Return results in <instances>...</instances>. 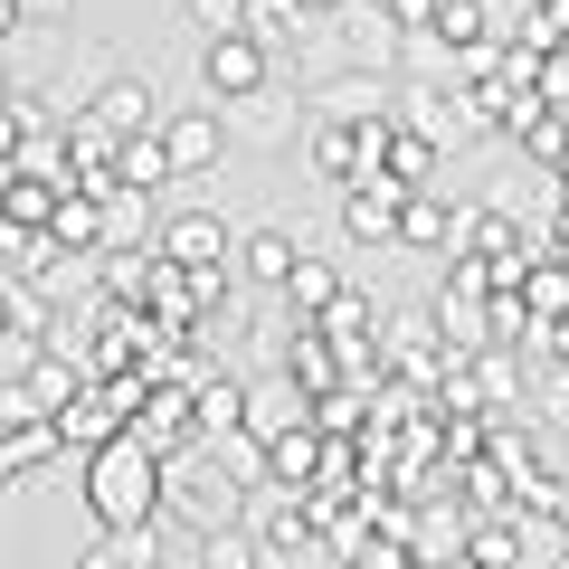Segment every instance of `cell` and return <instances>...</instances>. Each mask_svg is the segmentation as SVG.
Returning a JSON list of instances; mask_svg holds the SVG:
<instances>
[{
  "label": "cell",
  "instance_id": "12",
  "mask_svg": "<svg viewBox=\"0 0 569 569\" xmlns=\"http://www.w3.org/2000/svg\"><path fill=\"white\" fill-rule=\"evenodd\" d=\"M295 257H305V238H295V228H247L228 266H238V284H247V295H284Z\"/></svg>",
  "mask_w": 569,
  "mask_h": 569
},
{
  "label": "cell",
  "instance_id": "20",
  "mask_svg": "<svg viewBox=\"0 0 569 569\" xmlns=\"http://www.w3.org/2000/svg\"><path fill=\"white\" fill-rule=\"evenodd\" d=\"M48 247H58V257H104V200L67 190V200H58V219H48Z\"/></svg>",
  "mask_w": 569,
  "mask_h": 569
},
{
  "label": "cell",
  "instance_id": "3",
  "mask_svg": "<svg viewBox=\"0 0 569 569\" xmlns=\"http://www.w3.org/2000/svg\"><path fill=\"white\" fill-rule=\"evenodd\" d=\"M380 142H389V123H323V114H305V162H313V181H332V190L370 181V171H380Z\"/></svg>",
  "mask_w": 569,
  "mask_h": 569
},
{
  "label": "cell",
  "instance_id": "11",
  "mask_svg": "<svg viewBox=\"0 0 569 569\" xmlns=\"http://www.w3.org/2000/svg\"><path fill=\"white\" fill-rule=\"evenodd\" d=\"M276 361H284V380L305 389V399H332V389H342V361H332L323 323H295V313H284V342H276Z\"/></svg>",
  "mask_w": 569,
  "mask_h": 569
},
{
  "label": "cell",
  "instance_id": "16",
  "mask_svg": "<svg viewBox=\"0 0 569 569\" xmlns=\"http://www.w3.org/2000/svg\"><path fill=\"white\" fill-rule=\"evenodd\" d=\"M342 284H351L342 266H332V257H313V247H305V257H295V276H284V313H295V323H323Z\"/></svg>",
  "mask_w": 569,
  "mask_h": 569
},
{
  "label": "cell",
  "instance_id": "26",
  "mask_svg": "<svg viewBox=\"0 0 569 569\" xmlns=\"http://www.w3.org/2000/svg\"><path fill=\"white\" fill-rule=\"evenodd\" d=\"M152 200H133V190H123V200H104V257H123V247H152Z\"/></svg>",
  "mask_w": 569,
  "mask_h": 569
},
{
  "label": "cell",
  "instance_id": "13",
  "mask_svg": "<svg viewBox=\"0 0 569 569\" xmlns=\"http://www.w3.org/2000/svg\"><path fill=\"white\" fill-rule=\"evenodd\" d=\"M190 427H200V447H228L247 427V380L238 370H200L190 380Z\"/></svg>",
  "mask_w": 569,
  "mask_h": 569
},
{
  "label": "cell",
  "instance_id": "33",
  "mask_svg": "<svg viewBox=\"0 0 569 569\" xmlns=\"http://www.w3.org/2000/svg\"><path fill=\"white\" fill-rule=\"evenodd\" d=\"M10 323H20V295H10V284H0V332H10Z\"/></svg>",
  "mask_w": 569,
  "mask_h": 569
},
{
  "label": "cell",
  "instance_id": "2",
  "mask_svg": "<svg viewBox=\"0 0 569 569\" xmlns=\"http://www.w3.org/2000/svg\"><path fill=\"white\" fill-rule=\"evenodd\" d=\"M162 512H181L190 541H200V531H228L238 522V485L219 475L209 447H181V456H162Z\"/></svg>",
  "mask_w": 569,
  "mask_h": 569
},
{
  "label": "cell",
  "instance_id": "31",
  "mask_svg": "<svg viewBox=\"0 0 569 569\" xmlns=\"http://www.w3.org/2000/svg\"><path fill=\"white\" fill-rule=\"evenodd\" d=\"M295 10H305V20H342L351 0H295Z\"/></svg>",
  "mask_w": 569,
  "mask_h": 569
},
{
  "label": "cell",
  "instance_id": "10",
  "mask_svg": "<svg viewBox=\"0 0 569 569\" xmlns=\"http://www.w3.org/2000/svg\"><path fill=\"white\" fill-rule=\"evenodd\" d=\"M399 209H408V190H389L380 171H370V181L342 190V238L351 247H399Z\"/></svg>",
  "mask_w": 569,
  "mask_h": 569
},
{
  "label": "cell",
  "instance_id": "4",
  "mask_svg": "<svg viewBox=\"0 0 569 569\" xmlns=\"http://www.w3.org/2000/svg\"><path fill=\"white\" fill-rule=\"evenodd\" d=\"M152 257H162V266H181V276H209V266H228V257H238V228H228L219 209H181V219H162V228H152Z\"/></svg>",
  "mask_w": 569,
  "mask_h": 569
},
{
  "label": "cell",
  "instance_id": "19",
  "mask_svg": "<svg viewBox=\"0 0 569 569\" xmlns=\"http://www.w3.org/2000/svg\"><path fill=\"white\" fill-rule=\"evenodd\" d=\"M114 190H133V200H152V190H171V152H162V123L133 142H114Z\"/></svg>",
  "mask_w": 569,
  "mask_h": 569
},
{
  "label": "cell",
  "instance_id": "6",
  "mask_svg": "<svg viewBox=\"0 0 569 569\" xmlns=\"http://www.w3.org/2000/svg\"><path fill=\"white\" fill-rule=\"evenodd\" d=\"M123 427H133L152 456L200 447V427H190V380H142V399H133V418H123Z\"/></svg>",
  "mask_w": 569,
  "mask_h": 569
},
{
  "label": "cell",
  "instance_id": "21",
  "mask_svg": "<svg viewBox=\"0 0 569 569\" xmlns=\"http://www.w3.org/2000/svg\"><path fill=\"white\" fill-rule=\"evenodd\" d=\"M512 305H522V323H569V266L531 257L522 284H512Z\"/></svg>",
  "mask_w": 569,
  "mask_h": 569
},
{
  "label": "cell",
  "instance_id": "9",
  "mask_svg": "<svg viewBox=\"0 0 569 569\" xmlns=\"http://www.w3.org/2000/svg\"><path fill=\"white\" fill-rule=\"evenodd\" d=\"M86 123H96V133H114V142L152 133V123H162V114H152V77H142V67L123 77V67H114V77L96 86V104H86Z\"/></svg>",
  "mask_w": 569,
  "mask_h": 569
},
{
  "label": "cell",
  "instance_id": "1",
  "mask_svg": "<svg viewBox=\"0 0 569 569\" xmlns=\"http://www.w3.org/2000/svg\"><path fill=\"white\" fill-rule=\"evenodd\" d=\"M86 512H96V531H142V522H162V456L142 447L133 427H123L114 447L86 456Z\"/></svg>",
  "mask_w": 569,
  "mask_h": 569
},
{
  "label": "cell",
  "instance_id": "17",
  "mask_svg": "<svg viewBox=\"0 0 569 569\" xmlns=\"http://www.w3.org/2000/svg\"><path fill=\"white\" fill-rule=\"evenodd\" d=\"M380 181L408 190V200H418V190H437V142H418L399 114H389V142H380Z\"/></svg>",
  "mask_w": 569,
  "mask_h": 569
},
{
  "label": "cell",
  "instance_id": "15",
  "mask_svg": "<svg viewBox=\"0 0 569 569\" xmlns=\"http://www.w3.org/2000/svg\"><path fill=\"white\" fill-rule=\"evenodd\" d=\"M219 123H228V133H247V142H284V133H305V104L266 86V96H238V104H219Z\"/></svg>",
  "mask_w": 569,
  "mask_h": 569
},
{
  "label": "cell",
  "instance_id": "28",
  "mask_svg": "<svg viewBox=\"0 0 569 569\" xmlns=\"http://www.w3.org/2000/svg\"><path fill=\"white\" fill-rule=\"evenodd\" d=\"M190 550H200V569H257V541H247L238 522H228V531H200Z\"/></svg>",
  "mask_w": 569,
  "mask_h": 569
},
{
  "label": "cell",
  "instance_id": "36",
  "mask_svg": "<svg viewBox=\"0 0 569 569\" xmlns=\"http://www.w3.org/2000/svg\"><path fill=\"white\" fill-rule=\"evenodd\" d=\"M560 485H569V456H560Z\"/></svg>",
  "mask_w": 569,
  "mask_h": 569
},
{
  "label": "cell",
  "instance_id": "5",
  "mask_svg": "<svg viewBox=\"0 0 569 569\" xmlns=\"http://www.w3.org/2000/svg\"><path fill=\"white\" fill-rule=\"evenodd\" d=\"M200 86H209V104L266 96V86H276V58H266L247 29H228V39H200Z\"/></svg>",
  "mask_w": 569,
  "mask_h": 569
},
{
  "label": "cell",
  "instance_id": "18",
  "mask_svg": "<svg viewBox=\"0 0 569 569\" xmlns=\"http://www.w3.org/2000/svg\"><path fill=\"white\" fill-rule=\"evenodd\" d=\"M284 427H313V399H305V389H295V380L276 370L266 389H247V437H266V447H276Z\"/></svg>",
  "mask_w": 569,
  "mask_h": 569
},
{
  "label": "cell",
  "instance_id": "22",
  "mask_svg": "<svg viewBox=\"0 0 569 569\" xmlns=\"http://www.w3.org/2000/svg\"><path fill=\"white\" fill-rule=\"evenodd\" d=\"M77 569H162V522H142V531H104V541L86 550Z\"/></svg>",
  "mask_w": 569,
  "mask_h": 569
},
{
  "label": "cell",
  "instance_id": "27",
  "mask_svg": "<svg viewBox=\"0 0 569 569\" xmlns=\"http://www.w3.org/2000/svg\"><path fill=\"white\" fill-rule=\"evenodd\" d=\"M209 456H219V475H228V485H276V466H266V437H247V427H238V437H228V447H209Z\"/></svg>",
  "mask_w": 569,
  "mask_h": 569
},
{
  "label": "cell",
  "instance_id": "7",
  "mask_svg": "<svg viewBox=\"0 0 569 569\" xmlns=\"http://www.w3.org/2000/svg\"><path fill=\"white\" fill-rule=\"evenodd\" d=\"M399 123L418 142H437V162H447L456 142H475V104H466V86H418V96H399Z\"/></svg>",
  "mask_w": 569,
  "mask_h": 569
},
{
  "label": "cell",
  "instance_id": "35",
  "mask_svg": "<svg viewBox=\"0 0 569 569\" xmlns=\"http://www.w3.org/2000/svg\"><path fill=\"white\" fill-rule=\"evenodd\" d=\"M560 456H569V427H560Z\"/></svg>",
  "mask_w": 569,
  "mask_h": 569
},
{
  "label": "cell",
  "instance_id": "37",
  "mask_svg": "<svg viewBox=\"0 0 569 569\" xmlns=\"http://www.w3.org/2000/svg\"><path fill=\"white\" fill-rule=\"evenodd\" d=\"M380 10H389V0H380Z\"/></svg>",
  "mask_w": 569,
  "mask_h": 569
},
{
  "label": "cell",
  "instance_id": "29",
  "mask_svg": "<svg viewBox=\"0 0 569 569\" xmlns=\"http://www.w3.org/2000/svg\"><path fill=\"white\" fill-rule=\"evenodd\" d=\"M181 20L200 29V39H228V29L247 20V0H181Z\"/></svg>",
  "mask_w": 569,
  "mask_h": 569
},
{
  "label": "cell",
  "instance_id": "8",
  "mask_svg": "<svg viewBox=\"0 0 569 569\" xmlns=\"http://www.w3.org/2000/svg\"><path fill=\"white\" fill-rule=\"evenodd\" d=\"M162 152H171V181H200V171H219V152H228V123H219V104L162 114Z\"/></svg>",
  "mask_w": 569,
  "mask_h": 569
},
{
  "label": "cell",
  "instance_id": "24",
  "mask_svg": "<svg viewBox=\"0 0 569 569\" xmlns=\"http://www.w3.org/2000/svg\"><path fill=\"white\" fill-rule=\"evenodd\" d=\"M58 456V427L48 418H29V427H0V485H20L29 466H48Z\"/></svg>",
  "mask_w": 569,
  "mask_h": 569
},
{
  "label": "cell",
  "instance_id": "30",
  "mask_svg": "<svg viewBox=\"0 0 569 569\" xmlns=\"http://www.w3.org/2000/svg\"><path fill=\"white\" fill-rule=\"evenodd\" d=\"M77 20V0H20V29H67Z\"/></svg>",
  "mask_w": 569,
  "mask_h": 569
},
{
  "label": "cell",
  "instance_id": "14",
  "mask_svg": "<svg viewBox=\"0 0 569 569\" xmlns=\"http://www.w3.org/2000/svg\"><path fill=\"white\" fill-rule=\"evenodd\" d=\"M313 114H323V123H389V114H399V77H361V67H342Z\"/></svg>",
  "mask_w": 569,
  "mask_h": 569
},
{
  "label": "cell",
  "instance_id": "25",
  "mask_svg": "<svg viewBox=\"0 0 569 569\" xmlns=\"http://www.w3.org/2000/svg\"><path fill=\"white\" fill-rule=\"evenodd\" d=\"M447 228H456V209L437 200V190H418V200L399 209V247H408V257H427V247H447Z\"/></svg>",
  "mask_w": 569,
  "mask_h": 569
},
{
  "label": "cell",
  "instance_id": "23",
  "mask_svg": "<svg viewBox=\"0 0 569 569\" xmlns=\"http://www.w3.org/2000/svg\"><path fill=\"white\" fill-rule=\"evenodd\" d=\"M96 284H104V305H133L152 295V247H123V257H96Z\"/></svg>",
  "mask_w": 569,
  "mask_h": 569
},
{
  "label": "cell",
  "instance_id": "32",
  "mask_svg": "<svg viewBox=\"0 0 569 569\" xmlns=\"http://www.w3.org/2000/svg\"><path fill=\"white\" fill-rule=\"evenodd\" d=\"M20 39V0H0V48Z\"/></svg>",
  "mask_w": 569,
  "mask_h": 569
},
{
  "label": "cell",
  "instance_id": "34",
  "mask_svg": "<svg viewBox=\"0 0 569 569\" xmlns=\"http://www.w3.org/2000/svg\"><path fill=\"white\" fill-rule=\"evenodd\" d=\"M0 96H20V86H10V58H0Z\"/></svg>",
  "mask_w": 569,
  "mask_h": 569
}]
</instances>
